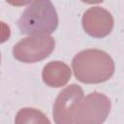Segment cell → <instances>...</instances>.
Segmentation results:
<instances>
[{"instance_id": "6da1fadb", "label": "cell", "mask_w": 124, "mask_h": 124, "mask_svg": "<svg viewBox=\"0 0 124 124\" xmlns=\"http://www.w3.org/2000/svg\"><path fill=\"white\" fill-rule=\"evenodd\" d=\"M76 78L83 83H100L108 80L114 73V62L104 50L88 48L81 50L72 60Z\"/></svg>"}, {"instance_id": "7a4b0ae2", "label": "cell", "mask_w": 124, "mask_h": 124, "mask_svg": "<svg viewBox=\"0 0 124 124\" xmlns=\"http://www.w3.org/2000/svg\"><path fill=\"white\" fill-rule=\"evenodd\" d=\"M21 34L45 36L53 33L58 26V15L49 0H39L29 3L17 20Z\"/></svg>"}, {"instance_id": "3957f363", "label": "cell", "mask_w": 124, "mask_h": 124, "mask_svg": "<svg viewBox=\"0 0 124 124\" xmlns=\"http://www.w3.org/2000/svg\"><path fill=\"white\" fill-rule=\"evenodd\" d=\"M54 46L55 40L51 36H30L14 46L13 55L20 62L35 63L49 56Z\"/></svg>"}, {"instance_id": "277c9868", "label": "cell", "mask_w": 124, "mask_h": 124, "mask_svg": "<svg viewBox=\"0 0 124 124\" xmlns=\"http://www.w3.org/2000/svg\"><path fill=\"white\" fill-rule=\"evenodd\" d=\"M109 99L103 93L92 92L78 108L75 124H103L110 111Z\"/></svg>"}, {"instance_id": "5b68a950", "label": "cell", "mask_w": 124, "mask_h": 124, "mask_svg": "<svg viewBox=\"0 0 124 124\" xmlns=\"http://www.w3.org/2000/svg\"><path fill=\"white\" fill-rule=\"evenodd\" d=\"M82 100L83 90L79 85L73 83L62 89L53 105L52 115L55 124H75V116Z\"/></svg>"}, {"instance_id": "8992f818", "label": "cell", "mask_w": 124, "mask_h": 124, "mask_svg": "<svg viewBox=\"0 0 124 124\" xmlns=\"http://www.w3.org/2000/svg\"><path fill=\"white\" fill-rule=\"evenodd\" d=\"M81 24L89 36L93 38H104L112 31L114 19L108 10L100 6H94L84 12Z\"/></svg>"}, {"instance_id": "52a82bcc", "label": "cell", "mask_w": 124, "mask_h": 124, "mask_svg": "<svg viewBox=\"0 0 124 124\" xmlns=\"http://www.w3.org/2000/svg\"><path fill=\"white\" fill-rule=\"evenodd\" d=\"M72 72L70 67L62 61H50L45 65L42 78L44 82L50 87H61L70 80Z\"/></svg>"}, {"instance_id": "ba28073f", "label": "cell", "mask_w": 124, "mask_h": 124, "mask_svg": "<svg viewBox=\"0 0 124 124\" xmlns=\"http://www.w3.org/2000/svg\"><path fill=\"white\" fill-rule=\"evenodd\" d=\"M15 124H51L44 112L34 108H20L15 118Z\"/></svg>"}]
</instances>
